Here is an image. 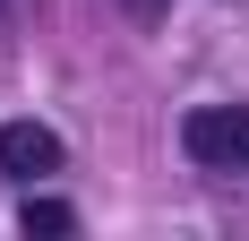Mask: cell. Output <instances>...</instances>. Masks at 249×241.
<instances>
[{
    "instance_id": "cell-4",
    "label": "cell",
    "mask_w": 249,
    "mask_h": 241,
    "mask_svg": "<svg viewBox=\"0 0 249 241\" xmlns=\"http://www.w3.org/2000/svg\"><path fill=\"white\" fill-rule=\"evenodd\" d=\"M129 18H163V9H172V0H121Z\"/></svg>"
},
{
    "instance_id": "cell-1",
    "label": "cell",
    "mask_w": 249,
    "mask_h": 241,
    "mask_svg": "<svg viewBox=\"0 0 249 241\" xmlns=\"http://www.w3.org/2000/svg\"><path fill=\"white\" fill-rule=\"evenodd\" d=\"M180 146L206 172H241L249 164V103H198V112L180 120Z\"/></svg>"
},
{
    "instance_id": "cell-2",
    "label": "cell",
    "mask_w": 249,
    "mask_h": 241,
    "mask_svg": "<svg viewBox=\"0 0 249 241\" xmlns=\"http://www.w3.org/2000/svg\"><path fill=\"white\" fill-rule=\"evenodd\" d=\"M0 172H18V181L60 172V138H52L43 120H9V129H0Z\"/></svg>"
},
{
    "instance_id": "cell-3",
    "label": "cell",
    "mask_w": 249,
    "mask_h": 241,
    "mask_svg": "<svg viewBox=\"0 0 249 241\" xmlns=\"http://www.w3.org/2000/svg\"><path fill=\"white\" fill-rule=\"evenodd\" d=\"M26 233H43V241H60V233H77V216H69V207H60V198H26Z\"/></svg>"
}]
</instances>
